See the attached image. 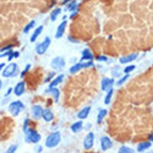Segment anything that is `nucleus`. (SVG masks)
Segmentation results:
<instances>
[{"mask_svg":"<svg viewBox=\"0 0 153 153\" xmlns=\"http://www.w3.org/2000/svg\"><path fill=\"white\" fill-rule=\"evenodd\" d=\"M61 133L59 132H55L50 134L47 138L45 145L48 148H53L56 147L61 141Z\"/></svg>","mask_w":153,"mask_h":153,"instance_id":"nucleus-1","label":"nucleus"},{"mask_svg":"<svg viewBox=\"0 0 153 153\" xmlns=\"http://www.w3.org/2000/svg\"><path fill=\"white\" fill-rule=\"evenodd\" d=\"M23 108L24 105L22 102L18 100L13 102L12 103H11L9 107H8V109H9L10 113L13 116H17L19 115V113Z\"/></svg>","mask_w":153,"mask_h":153,"instance_id":"nucleus-2","label":"nucleus"},{"mask_svg":"<svg viewBox=\"0 0 153 153\" xmlns=\"http://www.w3.org/2000/svg\"><path fill=\"white\" fill-rule=\"evenodd\" d=\"M25 132L27 133V140L29 142L36 143L41 140L40 135L38 134L36 130L29 129H27Z\"/></svg>","mask_w":153,"mask_h":153,"instance_id":"nucleus-3","label":"nucleus"},{"mask_svg":"<svg viewBox=\"0 0 153 153\" xmlns=\"http://www.w3.org/2000/svg\"><path fill=\"white\" fill-rule=\"evenodd\" d=\"M93 65H94V64L90 61L87 62H79L72 66L70 68V71L71 74H75L81 70V69L87 68L91 67Z\"/></svg>","mask_w":153,"mask_h":153,"instance_id":"nucleus-4","label":"nucleus"},{"mask_svg":"<svg viewBox=\"0 0 153 153\" xmlns=\"http://www.w3.org/2000/svg\"><path fill=\"white\" fill-rule=\"evenodd\" d=\"M51 43V40L49 37H46L44 40V41L38 44L36 47V52L37 53L40 55H42L47 51L48 47L50 46Z\"/></svg>","mask_w":153,"mask_h":153,"instance_id":"nucleus-5","label":"nucleus"},{"mask_svg":"<svg viewBox=\"0 0 153 153\" xmlns=\"http://www.w3.org/2000/svg\"><path fill=\"white\" fill-rule=\"evenodd\" d=\"M65 65L64 59L61 57H56L53 59L51 63V66L55 70H60L62 69Z\"/></svg>","mask_w":153,"mask_h":153,"instance_id":"nucleus-6","label":"nucleus"},{"mask_svg":"<svg viewBox=\"0 0 153 153\" xmlns=\"http://www.w3.org/2000/svg\"><path fill=\"white\" fill-rule=\"evenodd\" d=\"M94 138L95 135L93 132H89L86 135L83 142V145L85 149L90 150L93 147L94 144Z\"/></svg>","mask_w":153,"mask_h":153,"instance_id":"nucleus-7","label":"nucleus"},{"mask_svg":"<svg viewBox=\"0 0 153 153\" xmlns=\"http://www.w3.org/2000/svg\"><path fill=\"white\" fill-rule=\"evenodd\" d=\"M17 65L15 63H11L8 65L3 72V76L4 77H10L12 76L17 70Z\"/></svg>","mask_w":153,"mask_h":153,"instance_id":"nucleus-8","label":"nucleus"},{"mask_svg":"<svg viewBox=\"0 0 153 153\" xmlns=\"http://www.w3.org/2000/svg\"><path fill=\"white\" fill-rule=\"evenodd\" d=\"M114 83L113 79L104 78L101 81V89L103 91H108L112 88L113 85Z\"/></svg>","mask_w":153,"mask_h":153,"instance_id":"nucleus-9","label":"nucleus"},{"mask_svg":"<svg viewBox=\"0 0 153 153\" xmlns=\"http://www.w3.org/2000/svg\"><path fill=\"white\" fill-rule=\"evenodd\" d=\"M101 148L103 151H107L113 147V142L108 137H103L100 138Z\"/></svg>","mask_w":153,"mask_h":153,"instance_id":"nucleus-10","label":"nucleus"},{"mask_svg":"<svg viewBox=\"0 0 153 153\" xmlns=\"http://www.w3.org/2000/svg\"><path fill=\"white\" fill-rule=\"evenodd\" d=\"M138 53H132L131 55L120 57V59H119V61H120V62L121 64H125L135 61V59L138 57Z\"/></svg>","mask_w":153,"mask_h":153,"instance_id":"nucleus-11","label":"nucleus"},{"mask_svg":"<svg viewBox=\"0 0 153 153\" xmlns=\"http://www.w3.org/2000/svg\"><path fill=\"white\" fill-rule=\"evenodd\" d=\"M66 25H67V21L64 20L59 25L55 35V37L56 38H60L63 36L66 27Z\"/></svg>","mask_w":153,"mask_h":153,"instance_id":"nucleus-12","label":"nucleus"},{"mask_svg":"<svg viewBox=\"0 0 153 153\" xmlns=\"http://www.w3.org/2000/svg\"><path fill=\"white\" fill-rule=\"evenodd\" d=\"M25 91V83L21 81L17 84L14 89V93L17 96H21Z\"/></svg>","mask_w":153,"mask_h":153,"instance_id":"nucleus-13","label":"nucleus"},{"mask_svg":"<svg viewBox=\"0 0 153 153\" xmlns=\"http://www.w3.org/2000/svg\"><path fill=\"white\" fill-rule=\"evenodd\" d=\"M93 59V55H92L90 50L89 48H85L82 52V57L81 58V61H90Z\"/></svg>","mask_w":153,"mask_h":153,"instance_id":"nucleus-14","label":"nucleus"},{"mask_svg":"<svg viewBox=\"0 0 153 153\" xmlns=\"http://www.w3.org/2000/svg\"><path fill=\"white\" fill-rule=\"evenodd\" d=\"M90 109H91L90 107H86L84 108L78 113L77 117L79 119H80V120H83V119L86 118L90 113Z\"/></svg>","mask_w":153,"mask_h":153,"instance_id":"nucleus-15","label":"nucleus"},{"mask_svg":"<svg viewBox=\"0 0 153 153\" xmlns=\"http://www.w3.org/2000/svg\"><path fill=\"white\" fill-rule=\"evenodd\" d=\"M42 117H43L44 120L46 122L52 121L54 118V115H53V113L48 109H46L43 110V112H42Z\"/></svg>","mask_w":153,"mask_h":153,"instance_id":"nucleus-16","label":"nucleus"},{"mask_svg":"<svg viewBox=\"0 0 153 153\" xmlns=\"http://www.w3.org/2000/svg\"><path fill=\"white\" fill-rule=\"evenodd\" d=\"M151 145H152L151 143L149 141L141 142L137 146V151L138 152H143L145 150L148 149L150 147H151Z\"/></svg>","mask_w":153,"mask_h":153,"instance_id":"nucleus-17","label":"nucleus"},{"mask_svg":"<svg viewBox=\"0 0 153 153\" xmlns=\"http://www.w3.org/2000/svg\"><path fill=\"white\" fill-rule=\"evenodd\" d=\"M46 92L47 93H50V94L53 95L55 98V102H57L59 100V96H60V92H59V90L57 88L50 87V89L48 90H47Z\"/></svg>","mask_w":153,"mask_h":153,"instance_id":"nucleus-18","label":"nucleus"},{"mask_svg":"<svg viewBox=\"0 0 153 153\" xmlns=\"http://www.w3.org/2000/svg\"><path fill=\"white\" fill-rule=\"evenodd\" d=\"M33 114L36 118H40L41 117H42V112H43V110H42V108L39 106V105H36L33 107Z\"/></svg>","mask_w":153,"mask_h":153,"instance_id":"nucleus-19","label":"nucleus"},{"mask_svg":"<svg viewBox=\"0 0 153 153\" xmlns=\"http://www.w3.org/2000/svg\"><path fill=\"white\" fill-rule=\"evenodd\" d=\"M64 77V74H61V75H58L55 80H53L52 82L50 83L49 85V87H54L57 86L59 84L62 83V81H63Z\"/></svg>","mask_w":153,"mask_h":153,"instance_id":"nucleus-20","label":"nucleus"},{"mask_svg":"<svg viewBox=\"0 0 153 153\" xmlns=\"http://www.w3.org/2000/svg\"><path fill=\"white\" fill-rule=\"evenodd\" d=\"M82 127H83V122L82 121H79V122H76L74 123V124H72L71 125V129L73 132L76 133V132H78L81 130Z\"/></svg>","mask_w":153,"mask_h":153,"instance_id":"nucleus-21","label":"nucleus"},{"mask_svg":"<svg viewBox=\"0 0 153 153\" xmlns=\"http://www.w3.org/2000/svg\"><path fill=\"white\" fill-rule=\"evenodd\" d=\"M42 30H43V27H42V26L38 27L35 30V31L33 32V33H32V35L31 37V41L32 42L36 41L37 38H38V37L40 35V33H41Z\"/></svg>","mask_w":153,"mask_h":153,"instance_id":"nucleus-22","label":"nucleus"},{"mask_svg":"<svg viewBox=\"0 0 153 153\" xmlns=\"http://www.w3.org/2000/svg\"><path fill=\"white\" fill-rule=\"evenodd\" d=\"M107 113L108 112L107 111V109H101L99 111V113L98 114V117H97V123L98 124H100L102 123L104 117L107 115Z\"/></svg>","mask_w":153,"mask_h":153,"instance_id":"nucleus-23","label":"nucleus"},{"mask_svg":"<svg viewBox=\"0 0 153 153\" xmlns=\"http://www.w3.org/2000/svg\"><path fill=\"white\" fill-rule=\"evenodd\" d=\"M113 94V89L111 88V89H109L108 91H107V94L105 98V100L104 102L106 105H108L111 102L112 96Z\"/></svg>","mask_w":153,"mask_h":153,"instance_id":"nucleus-24","label":"nucleus"},{"mask_svg":"<svg viewBox=\"0 0 153 153\" xmlns=\"http://www.w3.org/2000/svg\"><path fill=\"white\" fill-rule=\"evenodd\" d=\"M61 9L59 8H56V9L53 10L52 14H51V20L52 21H55L56 20L57 16L61 13Z\"/></svg>","mask_w":153,"mask_h":153,"instance_id":"nucleus-25","label":"nucleus"},{"mask_svg":"<svg viewBox=\"0 0 153 153\" xmlns=\"http://www.w3.org/2000/svg\"><path fill=\"white\" fill-rule=\"evenodd\" d=\"M119 153H133L135 152V151L126 146H122L118 150Z\"/></svg>","mask_w":153,"mask_h":153,"instance_id":"nucleus-26","label":"nucleus"},{"mask_svg":"<svg viewBox=\"0 0 153 153\" xmlns=\"http://www.w3.org/2000/svg\"><path fill=\"white\" fill-rule=\"evenodd\" d=\"M35 24H36L35 20L31 21L28 24H27V26L25 27V28L23 29V32L26 33H28L33 27L35 26Z\"/></svg>","mask_w":153,"mask_h":153,"instance_id":"nucleus-27","label":"nucleus"},{"mask_svg":"<svg viewBox=\"0 0 153 153\" xmlns=\"http://www.w3.org/2000/svg\"><path fill=\"white\" fill-rule=\"evenodd\" d=\"M129 76L130 75L129 74H126L124 76H123L121 79H120L117 82V85H118V86H121V85H122L127 79H129Z\"/></svg>","mask_w":153,"mask_h":153,"instance_id":"nucleus-28","label":"nucleus"},{"mask_svg":"<svg viewBox=\"0 0 153 153\" xmlns=\"http://www.w3.org/2000/svg\"><path fill=\"white\" fill-rule=\"evenodd\" d=\"M8 61H11L13 58H17L19 56V53L18 52H12L11 51L10 53L9 54V55L8 56Z\"/></svg>","mask_w":153,"mask_h":153,"instance_id":"nucleus-29","label":"nucleus"},{"mask_svg":"<svg viewBox=\"0 0 153 153\" xmlns=\"http://www.w3.org/2000/svg\"><path fill=\"white\" fill-rule=\"evenodd\" d=\"M135 67L136 66L135 65H131L127 66L124 70V72L125 74H129L130 72L133 71L135 69Z\"/></svg>","mask_w":153,"mask_h":153,"instance_id":"nucleus-30","label":"nucleus"},{"mask_svg":"<svg viewBox=\"0 0 153 153\" xmlns=\"http://www.w3.org/2000/svg\"><path fill=\"white\" fill-rule=\"evenodd\" d=\"M30 67H31V65L30 64H28L26 66V67H25V70H23L22 72V73H21V77H23V76L25 75V74H26L29 71V70L30 69Z\"/></svg>","mask_w":153,"mask_h":153,"instance_id":"nucleus-31","label":"nucleus"},{"mask_svg":"<svg viewBox=\"0 0 153 153\" xmlns=\"http://www.w3.org/2000/svg\"><path fill=\"white\" fill-rule=\"evenodd\" d=\"M16 150H17V146L16 145H12L9 147V148L8 149L7 152L8 153H13V152H15Z\"/></svg>","mask_w":153,"mask_h":153,"instance_id":"nucleus-32","label":"nucleus"},{"mask_svg":"<svg viewBox=\"0 0 153 153\" xmlns=\"http://www.w3.org/2000/svg\"><path fill=\"white\" fill-rule=\"evenodd\" d=\"M97 60L99 61H107L108 60V57L105 56H100L99 57H98L97 58Z\"/></svg>","mask_w":153,"mask_h":153,"instance_id":"nucleus-33","label":"nucleus"},{"mask_svg":"<svg viewBox=\"0 0 153 153\" xmlns=\"http://www.w3.org/2000/svg\"><path fill=\"white\" fill-rule=\"evenodd\" d=\"M11 47H12V46H7V47H4L2 50H1L0 51H1V52H4V51H5V50H8V49H10Z\"/></svg>","mask_w":153,"mask_h":153,"instance_id":"nucleus-34","label":"nucleus"},{"mask_svg":"<svg viewBox=\"0 0 153 153\" xmlns=\"http://www.w3.org/2000/svg\"><path fill=\"white\" fill-rule=\"evenodd\" d=\"M5 64L4 63L0 64V71H1L3 70V68L5 66Z\"/></svg>","mask_w":153,"mask_h":153,"instance_id":"nucleus-35","label":"nucleus"},{"mask_svg":"<svg viewBox=\"0 0 153 153\" xmlns=\"http://www.w3.org/2000/svg\"><path fill=\"white\" fill-rule=\"evenodd\" d=\"M148 139H150V141H151L153 142V133L151 134V135L149 136Z\"/></svg>","mask_w":153,"mask_h":153,"instance_id":"nucleus-36","label":"nucleus"},{"mask_svg":"<svg viewBox=\"0 0 153 153\" xmlns=\"http://www.w3.org/2000/svg\"><path fill=\"white\" fill-rule=\"evenodd\" d=\"M12 88H10V89H8V91H7V95H9L11 92H12Z\"/></svg>","mask_w":153,"mask_h":153,"instance_id":"nucleus-37","label":"nucleus"},{"mask_svg":"<svg viewBox=\"0 0 153 153\" xmlns=\"http://www.w3.org/2000/svg\"><path fill=\"white\" fill-rule=\"evenodd\" d=\"M1 87H2V81L1 80H0V90H1Z\"/></svg>","mask_w":153,"mask_h":153,"instance_id":"nucleus-38","label":"nucleus"}]
</instances>
